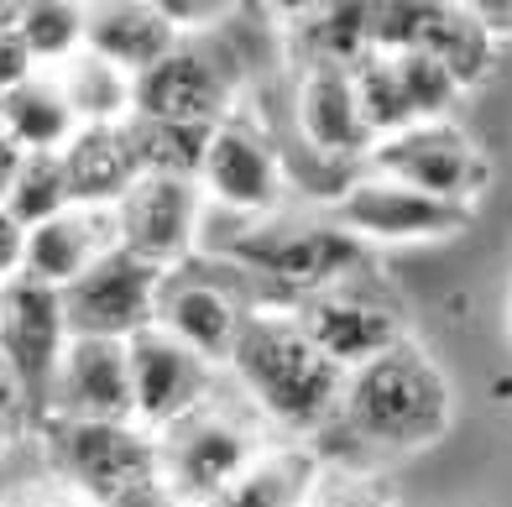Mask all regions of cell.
I'll return each instance as SVG.
<instances>
[{"mask_svg":"<svg viewBox=\"0 0 512 507\" xmlns=\"http://www.w3.org/2000/svg\"><path fill=\"white\" fill-rule=\"evenodd\" d=\"M225 377L236 398L267 429L309 434L340 419L345 372L304 335L293 304H256L236 335V351L225 361Z\"/></svg>","mask_w":512,"mask_h":507,"instance_id":"1","label":"cell"},{"mask_svg":"<svg viewBox=\"0 0 512 507\" xmlns=\"http://www.w3.org/2000/svg\"><path fill=\"white\" fill-rule=\"evenodd\" d=\"M199 257L230 262L251 283L272 288L277 304H298V298L330 293L371 272V246L345 236L330 215H288V210H277L267 220L241 215L236 230L204 241Z\"/></svg>","mask_w":512,"mask_h":507,"instance_id":"2","label":"cell"},{"mask_svg":"<svg viewBox=\"0 0 512 507\" xmlns=\"http://www.w3.org/2000/svg\"><path fill=\"white\" fill-rule=\"evenodd\" d=\"M455 419V393L413 335L356 366L340 393V424L377 450H424Z\"/></svg>","mask_w":512,"mask_h":507,"instance_id":"3","label":"cell"},{"mask_svg":"<svg viewBox=\"0 0 512 507\" xmlns=\"http://www.w3.org/2000/svg\"><path fill=\"white\" fill-rule=\"evenodd\" d=\"M48 471L79 487L95 507H131L162 487L157 471V434L142 424H100V419H37Z\"/></svg>","mask_w":512,"mask_h":507,"instance_id":"4","label":"cell"},{"mask_svg":"<svg viewBox=\"0 0 512 507\" xmlns=\"http://www.w3.org/2000/svg\"><path fill=\"white\" fill-rule=\"evenodd\" d=\"M267 424L241 403V398H209L194 408L189 419H178L173 429L157 434V471L183 507H204L220 487H230L256 455H262Z\"/></svg>","mask_w":512,"mask_h":507,"instance_id":"5","label":"cell"},{"mask_svg":"<svg viewBox=\"0 0 512 507\" xmlns=\"http://www.w3.org/2000/svg\"><path fill=\"white\" fill-rule=\"evenodd\" d=\"M241 283H246V272H236L230 262H215V257H194V262L173 267L157 293V330H168L194 356H204L209 366L225 372L246 314L256 304H277V298H251Z\"/></svg>","mask_w":512,"mask_h":507,"instance_id":"6","label":"cell"},{"mask_svg":"<svg viewBox=\"0 0 512 507\" xmlns=\"http://www.w3.org/2000/svg\"><path fill=\"white\" fill-rule=\"evenodd\" d=\"M330 215L345 236H356L361 246H418V241H450L476 220L471 204H445L392 183L382 173H356L345 189L330 199Z\"/></svg>","mask_w":512,"mask_h":507,"instance_id":"7","label":"cell"},{"mask_svg":"<svg viewBox=\"0 0 512 507\" xmlns=\"http://www.w3.org/2000/svg\"><path fill=\"white\" fill-rule=\"evenodd\" d=\"M366 173H382L392 183H408V189L445 199V204H471L486 194L492 183V157H486L471 136L455 121H429V126H408L398 136L371 147Z\"/></svg>","mask_w":512,"mask_h":507,"instance_id":"8","label":"cell"},{"mask_svg":"<svg viewBox=\"0 0 512 507\" xmlns=\"http://www.w3.org/2000/svg\"><path fill=\"white\" fill-rule=\"evenodd\" d=\"M293 319L304 325V335L330 356L345 377L356 366L387 356L392 345L408 340V319L398 309V298L382 293L377 278H356V283H340L330 293H314V298H298Z\"/></svg>","mask_w":512,"mask_h":507,"instance_id":"9","label":"cell"},{"mask_svg":"<svg viewBox=\"0 0 512 507\" xmlns=\"http://www.w3.org/2000/svg\"><path fill=\"white\" fill-rule=\"evenodd\" d=\"M199 194H204L209 210L267 220V215L283 210V194H288L283 152H277L251 121H241V115L230 110L225 121L209 131L204 168H199Z\"/></svg>","mask_w":512,"mask_h":507,"instance_id":"10","label":"cell"},{"mask_svg":"<svg viewBox=\"0 0 512 507\" xmlns=\"http://www.w3.org/2000/svg\"><path fill=\"white\" fill-rule=\"evenodd\" d=\"M168 272L131 257V251H110L95 262L74 288H63V319L74 340H136L157 325V293Z\"/></svg>","mask_w":512,"mask_h":507,"instance_id":"11","label":"cell"},{"mask_svg":"<svg viewBox=\"0 0 512 507\" xmlns=\"http://www.w3.org/2000/svg\"><path fill=\"white\" fill-rule=\"evenodd\" d=\"M126 361H131V408L147 434H162L178 419H189L194 408H204L220 393V377H225L220 366H209L204 356H194L189 345L157 325L126 340Z\"/></svg>","mask_w":512,"mask_h":507,"instance_id":"12","label":"cell"},{"mask_svg":"<svg viewBox=\"0 0 512 507\" xmlns=\"http://www.w3.org/2000/svg\"><path fill=\"white\" fill-rule=\"evenodd\" d=\"M199 225H204V194L194 178L142 173L131 183V194L115 204L121 251H131V257H142L162 272L199 257Z\"/></svg>","mask_w":512,"mask_h":507,"instance_id":"13","label":"cell"},{"mask_svg":"<svg viewBox=\"0 0 512 507\" xmlns=\"http://www.w3.org/2000/svg\"><path fill=\"white\" fill-rule=\"evenodd\" d=\"M68 319H63V293L16 278L6 283V309H0V356L16 366V377L27 382L37 419L48 413L58 366L68 351Z\"/></svg>","mask_w":512,"mask_h":507,"instance_id":"14","label":"cell"},{"mask_svg":"<svg viewBox=\"0 0 512 507\" xmlns=\"http://www.w3.org/2000/svg\"><path fill=\"white\" fill-rule=\"evenodd\" d=\"M136 121H162V126H220L230 115V79L225 68L178 42L157 68L136 74Z\"/></svg>","mask_w":512,"mask_h":507,"instance_id":"15","label":"cell"},{"mask_svg":"<svg viewBox=\"0 0 512 507\" xmlns=\"http://www.w3.org/2000/svg\"><path fill=\"white\" fill-rule=\"evenodd\" d=\"M293 126L309 142V152L330 157V163H361L366 168L371 147H377V136H371L366 121H361L351 68H340V63H309V68H298Z\"/></svg>","mask_w":512,"mask_h":507,"instance_id":"16","label":"cell"},{"mask_svg":"<svg viewBox=\"0 0 512 507\" xmlns=\"http://www.w3.org/2000/svg\"><path fill=\"white\" fill-rule=\"evenodd\" d=\"M48 413L58 419H100V424H136L131 408V361L121 340H68ZM42 413V419H48Z\"/></svg>","mask_w":512,"mask_h":507,"instance_id":"17","label":"cell"},{"mask_svg":"<svg viewBox=\"0 0 512 507\" xmlns=\"http://www.w3.org/2000/svg\"><path fill=\"white\" fill-rule=\"evenodd\" d=\"M110 251H121L115 210H84V204H74V210L53 215L48 225L27 230V267H21V278L63 293L95 262H105Z\"/></svg>","mask_w":512,"mask_h":507,"instance_id":"18","label":"cell"},{"mask_svg":"<svg viewBox=\"0 0 512 507\" xmlns=\"http://www.w3.org/2000/svg\"><path fill=\"white\" fill-rule=\"evenodd\" d=\"M178 42L183 37L173 32V21L162 16L157 0H95V6H89L84 48L105 63H115V68H126L131 79L157 68Z\"/></svg>","mask_w":512,"mask_h":507,"instance_id":"19","label":"cell"},{"mask_svg":"<svg viewBox=\"0 0 512 507\" xmlns=\"http://www.w3.org/2000/svg\"><path fill=\"white\" fill-rule=\"evenodd\" d=\"M58 157L68 173V199L84 210H115L131 194V183L142 178L126 126H79Z\"/></svg>","mask_w":512,"mask_h":507,"instance_id":"20","label":"cell"},{"mask_svg":"<svg viewBox=\"0 0 512 507\" xmlns=\"http://www.w3.org/2000/svg\"><path fill=\"white\" fill-rule=\"evenodd\" d=\"M319 476H324V460H319L314 445L272 440L230 487H220L204 507H309Z\"/></svg>","mask_w":512,"mask_h":507,"instance_id":"21","label":"cell"},{"mask_svg":"<svg viewBox=\"0 0 512 507\" xmlns=\"http://www.w3.org/2000/svg\"><path fill=\"white\" fill-rule=\"evenodd\" d=\"M74 110H68L63 89L53 74H32L21 89H11L6 100H0V136L16 142L21 152H63L74 142Z\"/></svg>","mask_w":512,"mask_h":507,"instance_id":"22","label":"cell"},{"mask_svg":"<svg viewBox=\"0 0 512 507\" xmlns=\"http://www.w3.org/2000/svg\"><path fill=\"white\" fill-rule=\"evenodd\" d=\"M53 79H58V89H63V100H68L79 126H126L131 110H136V79L126 74V68L95 58L89 48L79 58H68Z\"/></svg>","mask_w":512,"mask_h":507,"instance_id":"23","label":"cell"},{"mask_svg":"<svg viewBox=\"0 0 512 507\" xmlns=\"http://www.w3.org/2000/svg\"><path fill=\"white\" fill-rule=\"evenodd\" d=\"M293 27L298 42V63H340L351 68L356 58L371 53V6H351V0H335V6H304Z\"/></svg>","mask_w":512,"mask_h":507,"instance_id":"24","label":"cell"},{"mask_svg":"<svg viewBox=\"0 0 512 507\" xmlns=\"http://www.w3.org/2000/svg\"><path fill=\"white\" fill-rule=\"evenodd\" d=\"M418 53L445 63L460 89H476L486 74H492V63H497V42L486 37V27L471 16V6H445V0H439L434 21H429V37H424Z\"/></svg>","mask_w":512,"mask_h":507,"instance_id":"25","label":"cell"},{"mask_svg":"<svg viewBox=\"0 0 512 507\" xmlns=\"http://www.w3.org/2000/svg\"><path fill=\"white\" fill-rule=\"evenodd\" d=\"M84 27H89L84 0H21L16 11V37L27 42L42 74H58L68 58L84 53Z\"/></svg>","mask_w":512,"mask_h":507,"instance_id":"26","label":"cell"},{"mask_svg":"<svg viewBox=\"0 0 512 507\" xmlns=\"http://www.w3.org/2000/svg\"><path fill=\"white\" fill-rule=\"evenodd\" d=\"M131 147H136V168L157 173V178H194L204 168V147L215 126H162V121H126Z\"/></svg>","mask_w":512,"mask_h":507,"instance_id":"27","label":"cell"},{"mask_svg":"<svg viewBox=\"0 0 512 507\" xmlns=\"http://www.w3.org/2000/svg\"><path fill=\"white\" fill-rule=\"evenodd\" d=\"M351 84H356V105H361V121L366 131L377 136V142H387V136H398L413 121V110H408V95H403V84H398V68H392L387 53H366L351 63Z\"/></svg>","mask_w":512,"mask_h":507,"instance_id":"28","label":"cell"},{"mask_svg":"<svg viewBox=\"0 0 512 507\" xmlns=\"http://www.w3.org/2000/svg\"><path fill=\"white\" fill-rule=\"evenodd\" d=\"M6 210L27 230L48 225L63 210H74V199H68V173H63V157L58 152H27V157H21Z\"/></svg>","mask_w":512,"mask_h":507,"instance_id":"29","label":"cell"},{"mask_svg":"<svg viewBox=\"0 0 512 507\" xmlns=\"http://www.w3.org/2000/svg\"><path fill=\"white\" fill-rule=\"evenodd\" d=\"M387 58H392V68H398V84H403V95H408L413 121H418V126L450 121V110H455L460 95H465L450 68L439 63V58H429V53H387Z\"/></svg>","mask_w":512,"mask_h":507,"instance_id":"30","label":"cell"},{"mask_svg":"<svg viewBox=\"0 0 512 507\" xmlns=\"http://www.w3.org/2000/svg\"><path fill=\"white\" fill-rule=\"evenodd\" d=\"M309 507H392L387 487L366 471H324Z\"/></svg>","mask_w":512,"mask_h":507,"instance_id":"31","label":"cell"},{"mask_svg":"<svg viewBox=\"0 0 512 507\" xmlns=\"http://www.w3.org/2000/svg\"><path fill=\"white\" fill-rule=\"evenodd\" d=\"M0 502H6V507H95L79 487H68V481H63V476H53V471L11 481V487L0 492Z\"/></svg>","mask_w":512,"mask_h":507,"instance_id":"32","label":"cell"},{"mask_svg":"<svg viewBox=\"0 0 512 507\" xmlns=\"http://www.w3.org/2000/svg\"><path fill=\"white\" fill-rule=\"evenodd\" d=\"M162 16L173 21V32L178 37H189V32H204V27H215V21H225L236 6H225V0H157Z\"/></svg>","mask_w":512,"mask_h":507,"instance_id":"33","label":"cell"},{"mask_svg":"<svg viewBox=\"0 0 512 507\" xmlns=\"http://www.w3.org/2000/svg\"><path fill=\"white\" fill-rule=\"evenodd\" d=\"M21 424H37V408H32V393L27 382L16 377V366L0 356V429H21Z\"/></svg>","mask_w":512,"mask_h":507,"instance_id":"34","label":"cell"},{"mask_svg":"<svg viewBox=\"0 0 512 507\" xmlns=\"http://www.w3.org/2000/svg\"><path fill=\"white\" fill-rule=\"evenodd\" d=\"M32 74H42V68L32 63V53H27V42L16 37V27L0 32V100H6L11 89H21Z\"/></svg>","mask_w":512,"mask_h":507,"instance_id":"35","label":"cell"},{"mask_svg":"<svg viewBox=\"0 0 512 507\" xmlns=\"http://www.w3.org/2000/svg\"><path fill=\"white\" fill-rule=\"evenodd\" d=\"M21 267H27V225L11 210H0V288L16 283Z\"/></svg>","mask_w":512,"mask_h":507,"instance_id":"36","label":"cell"},{"mask_svg":"<svg viewBox=\"0 0 512 507\" xmlns=\"http://www.w3.org/2000/svg\"><path fill=\"white\" fill-rule=\"evenodd\" d=\"M471 16L486 27L492 42H507L512 37V0H471Z\"/></svg>","mask_w":512,"mask_h":507,"instance_id":"37","label":"cell"},{"mask_svg":"<svg viewBox=\"0 0 512 507\" xmlns=\"http://www.w3.org/2000/svg\"><path fill=\"white\" fill-rule=\"evenodd\" d=\"M21 152L16 142H6V136H0V210H6V199H11V183H16V168H21Z\"/></svg>","mask_w":512,"mask_h":507,"instance_id":"38","label":"cell"},{"mask_svg":"<svg viewBox=\"0 0 512 507\" xmlns=\"http://www.w3.org/2000/svg\"><path fill=\"white\" fill-rule=\"evenodd\" d=\"M16 11H21V0H0V32L16 27Z\"/></svg>","mask_w":512,"mask_h":507,"instance_id":"39","label":"cell"},{"mask_svg":"<svg viewBox=\"0 0 512 507\" xmlns=\"http://www.w3.org/2000/svg\"><path fill=\"white\" fill-rule=\"evenodd\" d=\"M6 455H11V429H0V466H6Z\"/></svg>","mask_w":512,"mask_h":507,"instance_id":"40","label":"cell"},{"mask_svg":"<svg viewBox=\"0 0 512 507\" xmlns=\"http://www.w3.org/2000/svg\"><path fill=\"white\" fill-rule=\"evenodd\" d=\"M507 340H512V288H507Z\"/></svg>","mask_w":512,"mask_h":507,"instance_id":"41","label":"cell"},{"mask_svg":"<svg viewBox=\"0 0 512 507\" xmlns=\"http://www.w3.org/2000/svg\"><path fill=\"white\" fill-rule=\"evenodd\" d=\"M0 309H6V288H0Z\"/></svg>","mask_w":512,"mask_h":507,"instance_id":"42","label":"cell"},{"mask_svg":"<svg viewBox=\"0 0 512 507\" xmlns=\"http://www.w3.org/2000/svg\"><path fill=\"white\" fill-rule=\"evenodd\" d=\"M0 507H6V502H0Z\"/></svg>","mask_w":512,"mask_h":507,"instance_id":"43","label":"cell"}]
</instances>
